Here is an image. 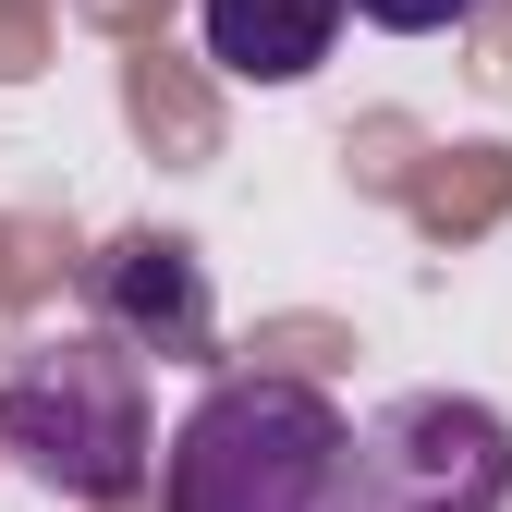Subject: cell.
I'll use <instances>...</instances> for the list:
<instances>
[{
  "mask_svg": "<svg viewBox=\"0 0 512 512\" xmlns=\"http://www.w3.org/2000/svg\"><path fill=\"white\" fill-rule=\"evenodd\" d=\"M159 512H354V415L317 378L232 366L159 439Z\"/></svg>",
  "mask_w": 512,
  "mask_h": 512,
  "instance_id": "cell-1",
  "label": "cell"
},
{
  "mask_svg": "<svg viewBox=\"0 0 512 512\" xmlns=\"http://www.w3.org/2000/svg\"><path fill=\"white\" fill-rule=\"evenodd\" d=\"M0 452L61 500H135L159 476V415L147 366L110 330H49L0 366Z\"/></svg>",
  "mask_w": 512,
  "mask_h": 512,
  "instance_id": "cell-2",
  "label": "cell"
},
{
  "mask_svg": "<svg viewBox=\"0 0 512 512\" xmlns=\"http://www.w3.org/2000/svg\"><path fill=\"white\" fill-rule=\"evenodd\" d=\"M354 512H512V415L476 391H391L354 427Z\"/></svg>",
  "mask_w": 512,
  "mask_h": 512,
  "instance_id": "cell-3",
  "label": "cell"
},
{
  "mask_svg": "<svg viewBox=\"0 0 512 512\" xmlns=\"http://www.w3.org/2000/svg\"><path fill=\"white\" fill-rule=\"evenodd\" d=\"M196 37L232 86H305L342 37V0H196Z\"/></svg>",
  "mask_w": 512,
  "mask_h": 512,
  "instance_id": "cell-4",
  "label": "cell"
},
{
  "mask_svg": "<svg viewBox=\"0 0 512 512\" xmlns=\"http://www.w3.org/2000/svg\"><path fill=\"white\" fill-rule=\"evenodd\" d=\"M98 305H110V342L122 354H196L208 342V281L183 244H110L98 256Z\"/></svg>",
  "mask_w": 512,
  "mask_h": 512,
  "instance_id": "cell-5",
  "label": "cell"
},
{
  "mask_svg": "<svg viewBox=\"0 0 512 512\" xmlns=\"http://www.w3.org/2000/svg\"><path fill=\"white\" fill-rule=\"evenodd\" d=\"M342 13H366L378 37H464L488 0H342Z\"/></svg>",
  "mask_w": 512,
  "mask_h": 512,
  "instance_id": "cell-6",
  "label": "cell"
}]
</instances>
